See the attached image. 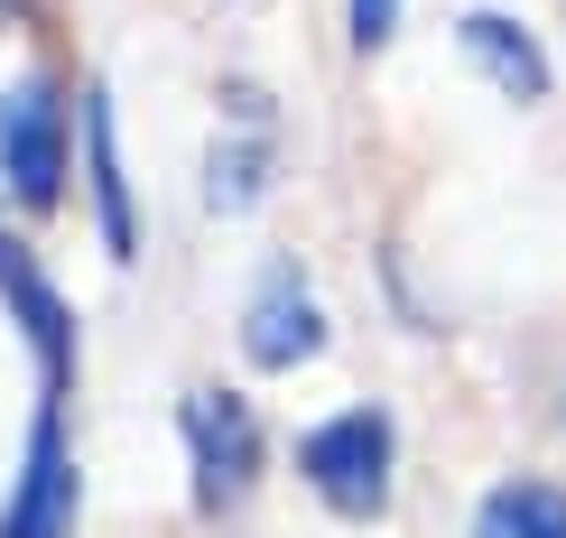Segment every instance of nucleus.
<instances>
[{
    "label": "nucleus",
    "instance_id": "nucleus-11",
    "mask_svg": "<svg viewBox=\"0 0 566 538\" xmlns=\"http://www.w3.org/2000/svg\"><path fill=\"white\" fill-rule=\"evenodd\" d=\"M344 29H353V46H363V56H381V46L399 38V0H353Z\"/></svg>",
    "mask_w": 566,
    "mask_h": 538
},
{
    "label": "nucleus",
    "instance_id": "nucleus-7",
    "mask_svg": "<svg viewBox=\"0 0 566 538\" xmlns=\"http://www.w3.org/2000/svg\"><path fill=\"white\" fill-rule=\"evenodd\" d=\"M455 38L483 56V75L502 84V93H521V103H538V93H548V56H538V38L521 29V19L474 10V19H455Z\"/></svg>",
    "mask_w": 566,
    "mask_h": 538
},
{
    "label": "nucleus",
    "instance_id": "nucleus-4",
    "mask_svg": "<svg viewBox=\"0 0 566 538\" xmlns=\"http://www.w3.org/2000/svg\"><path fill=\"white\" fill-rule=\"evenodd\" d=\"M316 344H325V307H316V288H306V270L270 261L261 288H251V316H242V354L261 371H289V362L316 354Z\"/></svg>",
    "mask_w": 566,
    "mask_h": 538
},
{
    "label": "nucleus",
    "instance_id": "nucleus-3",
    "mask_svg": "<svg viewBox=\"0 0 566 538\" xmlns=\"http://www.w3.org/2000/svg\"><path fill=\"white\" fill-rule=\"evenodd\" d=\"M186 446H196V502L232 510L251 493V464H261V436H251V409L232 390H196L186 400Z\"/></svg>",
    "mask_w": 566,
    "mask_h": 538
},
{
    "label": "nucleus",
    "instance_id": "nucleus-9",
    "mask_svg": "<svg viewBox=\"0 0 566 538\" xmlns=\"http://www.w3.org/2000/svg\"><path fill=\"white\" fill-rule=\"evenodd\" d=\"M474 538H566V493L557 483H502L483 502Z\"/></svg>",
    "mask_w": 566,
    "mask_h": 538
},
{
    "label": "nucleus",
    "instance_id": "nucleus-2",
    "mask_svg": "<svg viewBox=\"0 0 566 538\" xmlns=\"http://www.w3.org/2000/svg\"><path fill=\"white\" fill-rule=\"evenodd\" d=\"M297 464H306V483H316L344 520H371V510L390 502V418H381V409L325 418V428H306Z\"/></svg>",
    "mask_w": 566,
    "mask_h": 538
},
{
    "label": "nucleus",
    "instance_id": "nucleus-8",
    "mask_svg": "<svg viewBox=\"0 0 566 538\" xmlns=\"http://www.w3.org/2000/svg\"><path fill=\"white\" fill-rule=\"evenodd\" d=\"M0 297H10L19 316H29V335H38V362H46V381H65V354H75V316L56 307V288L38 278V261L19 242H0Z\"/></svg>",
    "mask_w": 566,
    "mask_h": 538
},
{
    "label": "nucleus",
    "instance_id": "nucleus-1",
    "mask_svg": "<svg viewBox=\"0 0 566 538\" xmlns=\"http://www.w3.org/2000/svg\"><path fill=\"white\" fill-rule=\"evenodd\" d=\"M0 186L29 214H46L65 196V93L46 75H19L0 93Z\"/></svg>",
    "mask_w": 566,
    "mask_h": 538
},
{
    "label": "nucleus",
    "instance_id": "nucleus-5",
    "mask_svg": "<svg viewBox=\"0 0 566 538\" xmlns=\"http://www.w3.org/2000/svg\"><path fill=\"white\" fill-rule=\"evenodd\" d=\"M65 529H75V464H65V418L46 400L38 409V446H29V483L10 493L0 538H65Z\"/></svg>",
    "mask_w": 566,
    "mask_h": 538
},
{
    "label": "nucleus",
    "instance_id": "nucleus-10",
    "mask_svg": "<svg viewBox=\"0 0 566 538\" xmlns=\"http://www.w3.org/2000/svg\"><path fill=\"white\" fill-rule=\"evenodd\" d=\"M261 177H270V139L261 130H242V149H214V168H205V196H214V214H242L251 196H261Z\"/></svg>",
    "mask_w": 566,
    "mask_h": 538
},
{
    "label": "nucleus",
    "instance_id": "nucleus-12",
    "mask_svg": "<svg viewBox=\"0 0 566 538\" xmlns=\"http://www.w3.org/2000/svg\"><path fill=\"white\" fill-rule=\"evenodd\" d=\"M10 10H19V0H0V19H10Z\"/></svg>",
    "mask_w": 566,
    "mask_h": 538
},
{
    "label": "nucleus",
    "instance_id": "nucleus-6",
    "mask_svg": "<svg viewBox=\"0 0 566 538\" xmlns=\"http://www.w3.org/2000/svg\"><path fill=\"white\" fill-rule=\"evenodd\" d=\"M84 158H93V214H103L112 261L139 251V214H130V177H122V139H112V93H84Z\"/></svg>",
    "mask_w": 566,
    "mask_h": 538
}]
</instances>
